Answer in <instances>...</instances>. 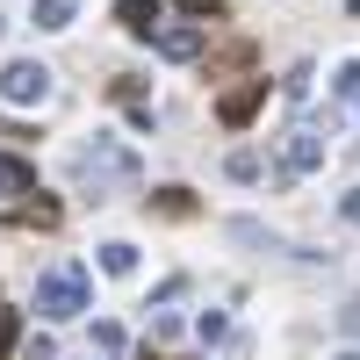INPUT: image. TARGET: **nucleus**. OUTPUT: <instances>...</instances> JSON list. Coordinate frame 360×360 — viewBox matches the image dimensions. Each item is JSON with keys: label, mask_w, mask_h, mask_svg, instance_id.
<instances>
[{"label": "nucleus", "mask_w": 360, "mask_h": 360, "mask_svg": "<svg viewBox=\"0 0 360 360\" xmlns=\"http://www.w3.org/2000/svg\"><path fill=\"white\" fill-rule=\"evenodd\" d=\"M72 180H79V188L94 195V202H115L123 188H137V180H144V159L130 152L123 137H108V130H94V137L79 144V159H72Z\"/></svg>", "instance_id": "1"}, {"label": "nucleus", "mask_w": 360, "mask_h": 360, "mask_svg": "<svg viewBox=\"0 0 360 360\" xmlns=\"http://www.w3.org/2000/svg\"><path fill=\"white\" fill-rule=\"evenodd\" d=\"M29 310L51 317V324H65L79 310H94V281H86V266L65 259V266H51V274H37V295H29Z\"/></svg>", "instance_id": "2"}, {"label": "nucleus", "mask_w": 360, "mask_h": 360, "mask_svg": "<svg viewBox=\"0 0 360 360\" xmlns=\"http://www.w3.org/2000/svg\"><path fill=\"white\" fill-rule=\"evenodd\" d=\"M0 101H8V108H44L51 101V65L8 58V65H0Z\"/></svg>", "instance_id": "3"}, {"label": "nucleus", "mask_w": 360, "mask_h": 360, "mask_svg": "<svg viewBox=\"0 0 360 360\" xmlns=\"http://www.w3.org/2000/svg\"><path fill=\"white\" fill-rule=\"evenodd\" d=\"M317 166H324V130H317V123H295V130L281 137V173L303 180V173H317Z\"/></svg>", "instance_id": "4"}, {"label": "nucleus", "mask_w": 360, "mask_h": 360, "mask_svg": "<svg viewBox=\"0 0 360 360\" xmlns=\"http://www.w3.org/2000/svg\"><path fill=\"white\" fill-rule=\"evenodd\" d=\"M202 44H209L202 22H159V37H152V51H159V58H180V65L202 58Z\"/></svg>", "instance_id": "5"}, {"label": "nucleus", "mask_w": 360, "mask_h": 360, "mask_svg": "<svg viewBox=\"0 0 360 360\" xmlns=\"http://www.w3.org/2000/svg\"><path fill=\"white\" fill-rule=\"evenodd\" d=\"M259 101H266V79H245V86H231V94L217 101V123H224V130H245L252 115H259Z\"/></svg>", "instance_id": "6"}, {"label": "nucleus", "mask_w": 360, "mask_h": 360, "mask_svg": "<svg viewBox=\"0 0 360 360\" xmlns=\"http://www.w3.org/2000/svg\"><path fill=\"white\" fill-rule=\"evenodd\" d=\"M115 22H123L130 37H159V22H166V0H115Z\"/></svg>", "instance_id": "7"}, {"label": "nucleus", "mask_w": 360, "mask_h": 360, "mask_svg": "<svg viewBox=\"0 0 360 360\" xmlns=\"http://www.w3.org/2000/svg\"><path fill=\"white\" fill-rule=\"evenodd\" d=\"M0 195H37V166L15 159V152H0Z\"/></svg>", "instance_id": "8"}, {"label": "nucleus", "mask_w": 360, "mask_h": 360, "mask_svg": "<svg viewBox=\"0 0 360 360\" xmlns=\"http://www.w3.org/2000/svg\"><path fill=\"white\" fill-rule=\"evenodd\" d=\"M29 22H37L44 37H58V29H72V0H37V8H29Z\"/></svg>", "instance_id": "9"}, {"label": "nucleus", "mask_w": 360, "mask_h": 360, "mask_svg": "<svg viewBox=\"0 0 360 360\" xmlns=\"http://www.w3.org/2000/svg\"><path fill=\"white\" fill-rule=\"evenodd\" d=\"M101 274H137V245L130 238H108L101 245Z\"/></svg>", "instance_id": "10"}, {"label": "nucleus", "mask_w": 360, "mask_h": 360, "mask_svg": "<svg viewBox=\"0 0 360 360\" xmlns=\"http://www.w3.org/2000/svg\"><path fill=\"white\" fill-rule=\"evenodd\" d=\"M195 339H202V346H224V339H231V317H224V310H202V317H195Z\"/></svg>", "instance_id": "11"}, {"label": "nucleus", "mask_w": 360, "mask_h": 360, "mask_svg": "<svg viewBox=\"0 0 360 360\" xmlns=\"http://www.w3.org/2000/svg\"><path fill=\"white\" fill-rule=\"evenodd\" d=\"M152 209H159V217H195V195H188V188H159Z\"/></svg>", "instance_id": "12"}, {"label": "nucleus", "mask_w": 360, "mask_h": 360, "mask_svg": "<svg viewBox=\"0 0 360 360\" xmlns=\"http://www.w3.org/2000/svg\"><path fill=\"white\" fill-rule=\"evenodd\" d=\"M224 173H231V180H266V159H259V152H231Z\"/></svg>", "instance_id": "13"}, {"label": "nucleus", "mask_w": 360, "mask_h": 360, "mask_svg": "<svg viewBox=\"0 0 360 360\" xmlns=\"http://www.w3.org/2000/svg\"><path fill=\"white\" fill-rule=\"evenodd\" d=\"M332 94L339 101H360V58H346V65L332 72Z\"/></svg>", "instance_id": "14"}, {"label": "nucleus", "mask_w": 360, "mask_h": 360, "mask_svg": "<svg viewBox=\"0 0 360 360\" xmlns=\"http://www.w3.org/2000/svg\"><path fill=\"white\" fill-rule=\"evenodd\" d=\"M15 224H37V231H51V224H58V202H29V209H15Z\"/></svg>", "instance_id": "15"}, {"label": "nucleus", "mask_w": 360, "mask_h": 360, "mask_svg": "<svg viewBox=\"0 0 360 360\" xmlns=\"http://www.w3.org/2000/svg\"><path fill=\"white\" fill-rule=\"evenodd\" d=\"M94 353H101V360H108V353H123V324H108V317H101V324H94Z\"/></svg>", "instance_id": "16"}, {"label": "nucleus", "mask_w": 360, "mask_h": 360, "mask_svg": "<svg viewBox=\"0 0 360 360\" xmlns=\"http://www.w3.org/2000/svg\"><path fill=\"white\" fill-rule=\"evenodd\" d=\"M173 8H180V15H195V22H209V15H224L231 0H173Z\"/></svg>", "instance_id": "17"}, {"label": "nucleus", "mask_w": 360, "mask_h": 360, "mask_svg": "<svg viewBox=\"0 0 360 360\" xmlns=\"http://www.w3.org/2000/svg\"><path fill=\"white\" fill-rule=\"evenodd\" d=\"M15 339H22V317H15V310H0V360L15 353Z\"/></svg>", "instance_id": "18"}, {"label": "nucleus", "mask_w": 360, "mask_h": 360, "mask_svg": "<svg viewBox=\"0 0 360 360\" xmlns=\"http://www.w3.org/2000/svg\"><path fill=\"white\" fill-rule=\"evenodd\" d=\"M281 94H288V101H303V94H310V65H295V72L281 79Z\"/></svg>", "instance_id": "19"}, {"label": "nucleus", "mask_w": 360, "mask_h": 360, "mask_svg": "<svg viewBox=\"0 0 360 360\" xmlns=\"http://www.w3.org/2000/svg\"><path fill=\"white\" fill-rule=\"evenodd\" d=\"M339 217H346V224H360V188H346V195H339Z\"/></svg>", "instance_id": "20"}, {"label": "nucleus", "mask_w": 360, "mask_h": 360, "mask_svg": "<svg viewBox=\"0 0 360 360\" xmlns=\"http://www.w3.org/2000/svg\"><path fill=\"white\" fill-rule=\"evenodd\" d=\"M339 324H346V332L360 339V303H346V310H339Z\"/></svg>", "instance_id": "21"}, {"label": "nucleus", "mask_w": 360, "mask_h": 360, "mask_svg": "<svg viewBox=\"0 0 360 360\" xmlns=\"http://www.w3.org/2000/svg\"><path fill=\"white\" fill-rule=\"evenodd\" d=\"M332 360H360V353H353V346H346V353H332Z\"/></svg>", "instance_id": "22"}, {"label": "nucleus", "mask_w": 360, "mask_h": 360, "mask_svg": "<svg viewBox=\"0 0 360 360\" xmlns=\"http://www.w3.org/2000/svg\"><path fill=\"white\" fill-rule=\"evenodd\" d=\"M137 360H159V353H152V346H144V353H137Z\"/></svg>", "instance_id": "23"}, {"label": "nucleus", "mask_w": 360, "mask_h": 360, "mask_svg": "<svg viewBox=\"0 0 360 360\" xmlns=\"http://www.w3.org/2000/svg\"><path fill=\"white\" fill-rule=\"evenodd\" d=\"M0 37H8V15H0Z\"/></svg>", "instance_id": "24"}]
</instances>
